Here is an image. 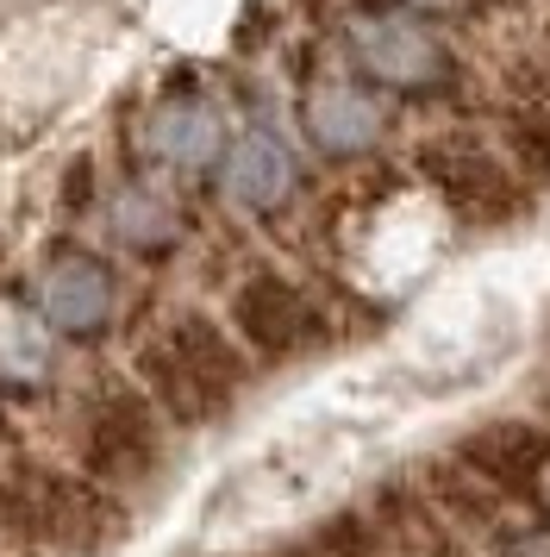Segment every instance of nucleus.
<instances>
[{"instance_id": "1", "label": "nucleus", "mask_w": 550, "mask_h": 557, "mask_svg": "<svg viewBox=\"0 0 550 557\" xmlns=\"http://www.w3.org/2000/svg\"><path fill=\"white\" fill-rule=\"evenodd\" d=\"M0 532L25 552H63V557H100L125 539L120 495L95 476H13L0 482Z\"/></svg>"}, {"instance_id": "5", "label": "nucleus", "mask_w": 550, "mask_h": 557, "mask_svg": "<svg viewBox=\"0 0 550 557\" xmlns=\"http://www.w3.org/2000/svg\"><path fill=\"white\" fill-rule=\"evenodd\" d=\"M82 457H88V476L107 482V488H125V482L157 476V463H163L157 401L138 395V388H113V395H100V407L88 413Z\"/></svg>"}, {"instance_id": "13", "label": "nucleus", "mask_w": 550, "mask_h": 557, "mask_svg": "<svg viewBox=\"0 0 550 557\" xmlns=\"http://www.w3.org/2000/svg\"><path fill=\"white\" fill-rule=\"evenodd\" d=\"M113 226H120L125 245H138V251H163V245H175L182 220H175V207L163 201V195H150V188H125L120 207H113Z\"/></svg>"}, {"instance_id": "7", "label": "nucleus", "mask_w": 550, "mask_h": 557, "mask_svg": "<svg viewBox=\"0 0 550 557\" xmlns=\"http://www.w3.org/2000/svg\"><path fill=\"white\" fill-rule=\"evenodd\" d=\"M120 313V282L95 251H57L38 270V320L63 338H100Z\"/></svg>"}, {"instance_id": "2", "label": "nucleus", "mask_w": 550, "mask_h": 557, "mask_svg": "<svg viewBox=\"0 0 550 557\" xmlns=\"http://www.w3.org/2000/svg\"><path fill=\"white\" fill-rule=\"evenodd\" d=\"M145 388L182 426H207L245 388V357L213 320L182 313L145 345Z\"/></svg>"}, {"instance_id": "16", "label": "nucleus", "mask_w": 550, "mask_h": 557, "mask_svg": "<svg viewBox=\"0 0 550 557\" xmlns=\"http://www.w3.org/2000/svg\"><path fill=\"white\" fill-rule=\"evenodd\" d=\"M400 7H413V13H463L470 0H400Z\"/></svg>"}, {"instance_id": "4", "label": "nucleus", "mask_w": 550, "mask_h": 557, "mask_svg": "<svg viewBox=\"0 0 550 557\" xmlns=\"http://www.w3.org/2000/svg\"><path fill=\"white\" fill-rule=\"evenodd\" d=\"M425 182L438 188V201L470 220V226H500L520 213V163L507 151H495L488 138L475 132H445L420 151Z\"/></svg>"}, {"instance_id": "10", "label": "nucleus", "mask_w": 550, "mask_h": 557, "mask_svg": "<svg viewBox=\"0 0 550 557\" xmlns=\"http://www.w3.org/2000/svg\"><path fill=\"white\" fill-rule=\"evenodd\" d=\"M225 145L232 138H225L220 107L200 101V95H170V101L150 107L145 120V151L170 170H220Z\"/></svg>"}, {"instance_id": "15", "label": "nucleus", "mask_w": 550, "mask_h": 557, "mask_svg": "<svg viewBox=\"0 0 550 557\" xmlns=\"http://www.w3.org/2000/svg\"><path fill=\"white\" fill-rule=\"evenodd\" d=\"M507 557H550V527L545 532H520V539L507 545Z\"/></svg>"}, {"instance_id": "6", "label": "nucleus", "mask_w": 550, "mask_h": 557, "mask_svg": "<svg viewBox=\"0 0 550 557\" xmlns=\"http://www.w3.org/2000/svg\"><path fill=\"white\" fill-rule=\"evenodd\" d=\"M300 132L325 157H370L388 138V107L363 76H313L300 88Z\"/></svg>"}, {"instance_id": "3", "label": "nucleus", "mask_w": 550, "mask_h": 557, "mask_svg": "<svg viewBox=\"0 0 550 557\" xmlns=\"http://www.w3.org/2000/svg\"><path fill=\"white\" fill-rule=\"evenodd\" d=\"M345 51H350V70L370 88L407 95V101L445 95L450 76H457L450 45L432 32V20L400 7V0H357L345 13Z\"/></svg>"}, {"instance_id": "14", "label": "nucleus", "mask_w": 550, "mask_h": 557, "mask_svg": "<svg viewBox=\"0 0 550 557\" xmlns=\"http://www.w3.org/2000/svg\"><path fill=\"white\" fill-rule=\"evenodd\" d=\"M0 370H13V376H38L45 370L38 326L25 320L20 307H0Z\"/></svg>"}, {"instance_id": "17", "label": "nucleus", "mask_w": 550, "mask_h": 557, "mask_svg": "<svg viewBox=\"0 0 550 557\" xmlns=\"http://www.w3.org/2000/svg\"><path fill=\"white\" fill-rule=\"evenodd\" d=\"M0 557H7V532H0Z\"/></svg>"}, {"instance_id": "8", "label": "nucleus", "mask_w": 550, "mask_h": 557, "mask_svg": "<svg viewBox=\"0 0 550 557\" xmlns=\"http://www.w3.org/2000/svg\"><path fill=\"white\" fill-rule=\"evenodd\" d=\"M232 326L257 357H295L300 345H313L320 313L288 276H250L232 295Z\"/></svg>"}, {"instance_id": "9", "label": "nucleus", "mask_w": 550, "mask_h": 557, "mask_svg": "<svg viewBox=\"0 0 550 557\" xmlns=\"http://www.w3.org/2000/svg\"><path fill=\"white\" fill-rule=\"evenodd\" d=\"M545 463H550V432L532 426V420H488V426H475L457 445V470L500 488V495L532 488L545 476Z\"/></svg>"}, {"instance_id": "11", "label": "nucleus", "mask_w": 550, "mask_h": 557, "mask_svg": "<svg viewBox=\"0 0 550 557\" xmlns=\"http://www.w3.org/2000/svg\"><path fill=\"white\" fill-rule=\"evenodd\" d=\"M295 151L275 138V132H238L232 145H225L220 157V188H225V201H238L245 213H275V207L295 195Z\"/></svg>"}, {"instance_id": "12", "label": "nucleus", "mask_w": 550, "mask_h": 557, "mask_svg": "<svg viewBox=\"0 0 550 557\" xmlns=\"http://www.w3.org/2000/svg\"><path fill=\"white\" fill-rule=\"evenodd\" d=\"M500 126H507V157L550 176V70L545 63H525L507 76V101H500Z\"/></svg>"}]
</instances>
